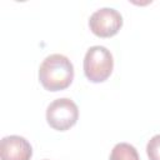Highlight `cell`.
I'll return each mask as SVG.
<instances>
[{"label":"cell","instance_id":"cell-1","mask_svg":"<svg viewBox=\"0 0 160 160\" xmlns=\"http://www.w3.org/2000/svg\"><path fill=\"white\" fill-rule=\"evenodd\" d=\"M39 80L44 89L60 91L70 86L74 80V65L62 54L46 56L39 68Z\"/></svg>","mask_w":160,"mask_h":160},{"label":"cell","instance_id":"cell-2","mask_svg":"<svg viewBox=\"0 0 160 160\" xmlns=\"http://www.w3.org/2000/svg\"><path fill=\"white\" fill-rule=\"evenodd\" d=\"M114 59L105 46L94 45L84 56V74L91 82H102L112 72Z\"/></svg>","mask_w":160,"mask_h":160},{"label":"cell","instance_id":"cell-3","mask_svg":"<svg viewBox=\"0 0 160 160\" xmlns=\"http://www.w3.org/2000/svg\"><path fill=\"white\" fill-rule=\"evenodd\" d=\"M79 119V108L69 98H60L51 101L46 108V121L58 131H66Z\"/></svg>","mask_w":160,"mask_h":160},{"label":"cell","instance_id":"cell-4","mask_svg":"<svg viewBox=\"0 0 160 160\" xmlns=\"http://www.w3.org/2000/svg\"><path fill=\"white\" fill-rule=\"evenodd\" d=\"M122 26L121 14L112 8H101L95 10L89 19V28L99 38H111L119 32Z\"/></svg>","mask_w":160,"mask_h":160},{"label":"cell","instance_id":"cell-5","mask_svg":"<svg viewBox=\"0 0 160 160\" xmlns=\"http://www.w3.org/2000/svg\"><path fill=\"white\" fill-rule=\"evenodd\" d=\"M0 156L1 160H30L32 156V148L25 138L9 135L1 139Z\"/></svg>","mask_w":160,"mask_h":160},{"label":"cell","instance_id":"cell-6","mask_svg":"<svg viewBox=\"0 0 160 160\" xmlns=\"http://www.w3.org/2000/svg\"><path fill=\"white\" fill-rule=\"evenodd\" d=\"M109 160H140V158L138 150L131 144L119 142L112 148Z\"/></svg>","mask_w":160,"mask_h":160},{"label":"cell","instance_id":"cell-7","mask_svg":"<svg viewBox=\"0 0 160 160\" xmlns=\"http://www.w3.org/2000/svg\"><path fill=\"white\" fill-rule=\"evenodd\" d=\"M146 154L150 160H160V134L154 135L148 141Z\"/></svg>","mask_w":160,"mask_h":160},{"label":"cell","instance_id":"cell-8","mask_svg":"<svg viewBox=\"0 0 160 160\" xmlns=\"http://www.w3.org/2000/svg\"><path fill=\"white\" fill-rule=\"evenodd\" d=\"M45 160H46V159H45Z\"/></svg>","mask_w":160,"mask_h":160}]
</instances>
